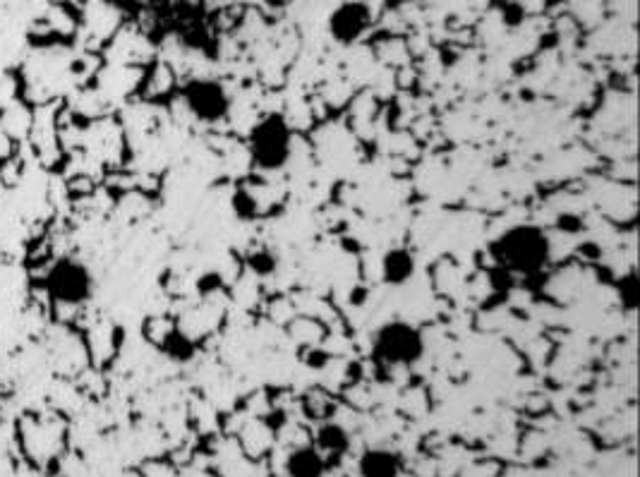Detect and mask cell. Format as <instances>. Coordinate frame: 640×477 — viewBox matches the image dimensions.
<instances>
[{"mask_svg": "<svg viewBox=\"0 0 640 477\" xmlns=\"http://www.w3.org/2000/svg\"><path fill=\"white\" fill-rule=\"evenodd\" d=\"M17 99H20V80H15L8 70L0 68V111Z\"/></svg>", "mask_w": 640, "mask_h": 477, "instance_id": "7", "label": "cell"}, {"mask_svg": "<svg viewBox=\"0 0 640 477\" xmlns=\"http://www.w3.org/2000/svg\"><path fill=\"white\" fill-rule=\"evenodd\" d=\"M27 106V101L17 99L0 111V132H3L10 142L24 140V137H29V132H32L34 111Z\"/></svg>", "mask_w": 640, "mask_h": 477, "instance_id": "5", "label": "cell"}, {"mask_svg": "<svg viewBox=\"0 0 640 477\" xmlns=\"http://www.w3.org/2000/svg\"><path fill=\"white\" fill-rule=\"evenodd\" d=\"M492 252L501 267L509 271L537 274L549 262V238L542 228L533 226V223H518L494 240Z\"/></svg>", "mask_w": 640, "mask_h": 477, "instance_id": "1", "label": "cell"}, {"mask_svg": "<svg viewBox=\"0 0 640 477\" xmlns=\"http://www.w3.org/2000/svg\"><path fill=\"white\" fill-rule=\"evenodd\" d=\"M374 358L384 367L398 370V367H413L425 353V338H422L418 326L394 319L379 326L374 334Z\"/></svg>", "mask_w": 640, "mask_h": 477, "instance_id": "3", "label": "cell"}, {"mask_svg": "<svg viewBox=\"0 0 640 477\" xmlns=\"http://www.w3.org/2000/svg\"><path fill=\"white\" fill-rule=\"evenodd\" d=\"M384 271H386V281L391 283H403L413 274V255L403 250L389 252L384 259Z\"/></svg>", "mask_w": 640, "mask_h": 477, "instance_id": "6", "label": "cell"}, {"mask_svg": "<svg viewBox=\"0 0 640 477\" xmlns=\"http://www.w3.org/2000/svg\"><path fill=\"white\" fill-rule=\"evenodd\" d=\"M250 156L259 171H281L293 156V130L281 113H267L250 132Z\"/></svg>", "mask_w": 640, "mask_h": 477, "instance_id": "2", "label": "cell"}, {"mask_svg": "<svg viewBox=\"0 0 640 477\" xmlns=\"http://www.w3.org/2000/svg\"><path fill=\"white\" fill-rule=\"evenodd\" d=\"M12 156V142L0 132V166Z\"/></svg>", "mask_w": 640, "mask_h": 477, "instance_id": "8", "label": "cell"}, {"mask_svg": "<svg viewBox=\"0 0 640 477\" xmlns=\"http://www.w3.org/2000/svg\"><path fill=\"white\" fill-rule=\"evenodd\" d=\"M187 108L195 113V118L216 123L228 113V96L216 82H195L187 92Z\"/></svg>", "mask_w": 640, "mask_h": 477, "instance_id": "4", "label": "cell"}]
</instances>
